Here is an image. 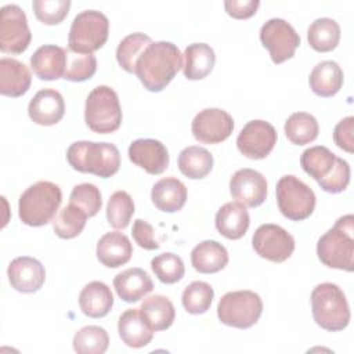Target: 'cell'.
I'll use <instances>...</instances> for the list:
<instances>
[{
	"instance_id": "cell-31",
	"label": "cell",
	"mask_w": 354,
	"mask_h": 354,
	"mask_svg": "<svg viewBox=\"0 0 354 354\" xmlns=\"http://www.w3.org/2000/svg\"><path fill=\"white\" fill-rule=\"evenodd\" d=\"M337 158L326 147L315 145L307 148L300 156V165L303 170L313 177L318 184L326 180L333 171Z\"/></svg>"
},
{
	"instance_id": "cell-3",
	"label": "cell",
	"mask_w": 354,
	"mask_h": 354,
	"mask_svg": "<svg viewBox=\"0 0 354 354\" xmlns=\"http://www.w3.org/2000/svg\"><path fill=\"white\" fill-rule=\"evenodd\" d=\"M66 160L72 169L80 173H91L101 178H109L119 170L120 152L111 142L76 141L69 145Z\"/></svg>"
},
{
	"instance_id": "cell-22",
	"label": "cell",
	"mask_w": 354,
	"mask_h": 354,
	"mask_svg": "<svg viewBox=\"0 0 354 354\" xmlns=\"http://www.w3.org/2000/svg\"><path fill=\"white\" fill-rule=\"evenodd\" d=\"M113 288L118 296L126 303H136L153 289L151 277L138 267L127 268L113 278Z\"/></svg>"
},
{
	"instance_id": "cell-19",
	"label": "cell",
	"mask_w": 354,
	"mask_h": 354,
	"mask_svg": "<svg viewBox=\"0 0 354 354\" xmlns=\"http://www.w3.org/2000/svg\"><path fill=\"white\" fill-rule=\"evenodd\" d=\"M66 65V51L54 44L39 47L30 57V66L41 80H57L64 77Z\"/></svg>"
},
{
	"instance_id": "cell-39",
	"label": "cell",
	"mask_w": 354,
	"mask_h": 354,
	"mask_svg": "<svg viewBox=\"0 0 354 354\" xmlns=\"http://www.w3.org/2000/svg\"><path fill=\"white\" fill-rule=\"evenodd\" d=\"M134 214L133 198L126 191H116L106 205V220L116 230H124Z\"/></svg>"
},
{
	"instance_id": "cell-4",
	"label": "cell",
	"mask_w": 354,
	"mask_h": 354,
	"mask_svg": "<svg viewBox=\"0 0 354 354\" xmlns=\"http://www.w3.org/2000/svg\"><path fill=\"white\" fill-rule=\"evenodd\" d=\"M62 201L61 188L51 181H37L28 187L18 202V214L24 224L41 227L48 224Z\"/></svg>"
},
{
	"instance_id": "cell-30",
	"label": "cell",
	"mask_w": 354,
	"mask_h": 354,
	"mask_svg": "<svg viewBox=\"0 0 354 354\" xmlns=\"http://www.w3.org/2000/svg\"><path fill=\"white\" fill-rule=\"evenodd\" d=\"M140 313L153 332L170 328L176 318V310L173 303L162 295H153L147 297L141 303Z\"/></svg>"
},
{
	"instance_id": "cell-17",
	"label": "cell",
	"mask_w": 354,
	"mask_h": 354,
	"mask_svg": "<svg viewBox=\"0 0 354 354\" xmlns=\"http://www.w3.org/2000/svg\"><path fill=\"white\" fill-rule=\"evenodd\" d=\"M11 286L22 293L37 292L46 281L44 266L35 257L21 256L14 259L7 268Z\"/></svg>"
},
{
	"instance_id": "cell-29",
	"label": "cell",
	"mask_w": 354,
	"mask_h": 354,
	"mask_svg": "<svg viewBox=\"0 0 354 354\" xmlns=\"http://www.w3.org/2000/svg\"><path fill=\"white\" fill-rule=\"evenodd\" d=\"M184 76L188 80L206 77L216 64L214 50L206 43H192L184 51Z\"/></svg>"
},
{
	"instance_id": "cell-28",
	"label": "cell",
	"mask_w": 354,
	"mask_h": 354,
	"mask_svg": "<svg viewBox=\"0 0 354 354\" xmlns=\"http://www.w3.org/2000/svg\"><path fill=\"white\" fill-rule=\"evenodd\" d=\"M343 71L335 61H322L317 64L308 77L311 90L319 97H332L343 86Z\"/></svg>"
},
{
	"instance_id": "cell-15",
	"label": "cell",
	"mask_w": 354,
	"mask_h": 354,
	"mask_svg": "<svg viewBox=\"0 0 354 354\" xmlns=\"http://www.w3.org/2000/svg\"><path fill=\"white\" fill-rule=\"evenodd\" d=\"M232 198L248 207L260 206L267 198V180L253 169H241L230 180Z\"/></svg>"
},
{
	"instance_id": "cell-27",
	"label": "cell",
	"mask_w": 354,
	"mask_h": 354,
	"mask_svg": "<svg viewBox=\"0 0 354 354\" xmlns=\"http://www.w3.org/2000/svg\"><path fill=\"white\" fill-rule=\"evenodd\" d=\"M192 267L202 274H214L228 264V252L217 241H203L191 252Z\"/></svg>"
},
{
	"instance_id": "cell-32",
	"label": "cell",
	"mask_w": 354,
	"mask_h": 354,
	"mask_svg": "<svg viewBox=\"0 0 354 354\" xmlns=\"http://www.w3.org/2000/svg\"><path fill=\"white\" fill-rule=\"evenodd\" d=\"M177 163L180 171L185 177L199 180L210 173L213 167V156L206 148L191 145L180 152Z\"/></svg>"
},
{
	"instance_id": "cell-35",
	"label": "cell",
	"mask_w": 354,
	"mask_h": 354,
	"mask_svg": "<svg viewBox=\"0 0 354 354\" xmlns=\"http://www.w3.org/2000/svg\"><path fill=\"white\" fill-rule=\"evenodd\" d=\"M151 43V37L141 32L130 33L123 37L116 48V59L120 68L129 73H136L137 61Z\"/></svg>"
},
{
	"instance_id": "cell-12",
	"label": "cell",
	"mask_w": 354,
	"mask_h": 354,
	"mask_svg": "<svg viewBox=\"0 0 354 354\" xmlns=\"http://www.w3.org/2000/svg\"><path fill=\"white\" fill-rule=\"evenodd\" d=\"M254 252L272 263H282L288 260L295 250L293 236L277 224L260 225L252 238Z\"/></svg>"
},
{
	"instance_id": "cell-45",
	"label": "cell",
	"mask_w": 354,
	"mask_h": 354,
	"mask_svg": "<svg viewBox=\"0 0 354 354\" xmlns=\"http://www.w3.org/2000/svg\"><path fill=\"white\" fill-rule=\"evenodd\" d=\"M131 234H133V238H134L136 243L142 249L155 250L160 246L158 239L155 238L153 227L145 220H141V218L134 220Z\"/></svg>"
},
{
	"instance_id": "cell-23",
	"label": "cell",
	"mask_w": 354,
	"mask_h": 354,
	"mask_svg": "<svg viewBox=\"0 0 354 354\" xmlns=\"http://www.w3.org/2000/svg\"><path fill=\"white\" fill-rule=\"evenodd\" d=\"M216 228L227 239H241L250 224L246 207L239 202L224 203L216 213Z\"/></svg>"
},
{
	"instance_id": "cell-42",
	"label": "cell",
	"mask_w": 354,
	"mask_h": 354,
	"mask_svg": "<svg viewBox=\"0 0 354 354\" xmlns=\"http://www.w3.org/2000/svg\"><path fill=\"white\" fill-rule=\"evenodd\" d=\"M69 203L79 206L87 214V217H93L101 210V206H102L101 192L91 183L77 184L73 187L71 192Z\"/></svg>"
},
{
	"instance_id": "cell-25",
	"label": "cell",
	"mask_w": 354,
	"mask_h": 354,
	"mask_svg": "<svg viewBox=\"0 0 354 354\" xmlns=\"http://www.w3.org/2000/svg\"><path fill=\"white\" fill-rule=\"evenodd\" d=\"M151 199L165 213L178 212L187 202V187L176 177H163L153 184Z\"/></svg>"
},
{
	"instance_id": "cell-13",
	"label": "cell",
	"mask_w": 354,
	"mask_h": 354,
	"mask_svg": "<svg viewBox=\"0 0 354 354\" xmlns=\"http://www.w3.org/2000/svg\"><path fill=\"white\" fill-rule=\"evenodd\" d=\"M277 130L266 120L248 122L236 137L239 152L249 159H264L277 144Z\"/></svg>"
},
{
	"instance_id": "cell-40",
	"label": "cell",
	"mask_w": 354,
	"mask_h": 354,
	"mask_svg": "<svg viewBox=\"0 0 354 354\" xmlns=\"http://www.w3.org/2000/svg\"><path fill=\"white\" fill-rule=\"evenodd\" d=\"M66 51V65L64 79L71 82H84L97 71V58L94 54H80L72 50Z\"/></svg>"
},
{
	"instance_id": "cell-7",
	"label": "cell",
	"mask_w": 354,
	"mask_h": 354,
	"mask_svg": "<svg viewBox=\"0 0 354 354\" xmlns=\"http://www.w3.org/2000/svg\"><path fill=\"white\" fill-rule=\"evenodd\" d=\"M109 35V21L97 10L79 12L71 25L68 44L69 50L80 54H93L100 50Z\"/></svg>"
},
{
	"instance_id": "cell-21",
	"label": "cell",
	"mask_w": 354,
	"mask_h": 354,
	"mask_svg": "<svg viewBox=\"0 0 354 354\" xmlns=\"http://www.w3.org/2000/svg\"><path fill=\"white\" fill-rule=\"evenodd\" d=\"M29 68L15 58L0 59V93L7 97H21L30 87Z\"/></svg>"
},
{
	"instance_id": "cell-6",
	"label": "cell",
	"mask_w": 354,
	"mask_h": 354,
	"mask_svg": "<svg viewBox=\"0 0 354 354\" xmlns=\"http://www.w3.org/2000/svg\"><path fill=\"white\" fill-rule=\"evenodd\" d=\"M84 122L98 134L113 133L122 123L119 97L109 86H97L90 91L84 106Z\"/></svg>"
},
{
	"instance_id": "cell-33",
	"label": "cell",
	"mask_w": 354,
	"mask_h": 354,
	"mask_svg": "<svg viewBox=\"0 0 354 354\" xmlns=\"http://www.w3.org/2000/svg\"><path fill=\"white\" fill-rule=\"evenodd\" d=\"M307 40L311 48L318 53H328L336 48L340 40L339 24L328 17L317 18L307 30Z\"/></svg>"
},
{
	"instance_id": "cell-44",
	"label": "cell",
	"mask_w": 354,
	"mask_h": 354,
	"mask_svg": "<svg viewBox=\"0 0 354 354\" xmlns=\"http://www.w3.org/2000/svg\"><path fill=\"white\" fill-rule=\"evenodd\" d=\"M348 183H350V166H348L347 160L337 158L333 171L330 173V176L326 180L319 183V187L325 192L339 194L347 188Z\"/></svg>"
},
{
	"instance_id": "cell-38",
	"label": "cell",
	"mask_w": 354,
	"mask_h": 354,
	"mask_svg": "<svg viewBox=\"0 0 354 354\" xmlns=\"http://www.w3.org/2000/svg\"><path fill=\"white\" fill-rule=\"evenodd\" d=\"M213 296L214 290L207 282L194 281L183 290L181 303L187 313L192 315H199L210 308Z\"/></svg>"
},
{
	"instance_id": "cell-14",
	"label": "cell",
	"mask_w": 354,
	"mask_h": 354,
	"mask_svg": "<svg viewBox=\"0 0 354 354\" xmlns=\"http://www.w3.org/2000/svg\"><path fill=\"white\" fill-rule=\"evenodd\" d=\"M192 136L203 144H218L225 141L232 130V116L220 108H206L196 113L191 124Z\"/></svg>"
},
{
	"instance_id": "cell-46",
	"label": "cell",
	"mask_w": 354,
	"mask_h": 354,
	"mask_svg": "<svg viewBox=\"0 0 354 354\" xmlns=\"http://www.w3.org/2000/svg\"><path fill=\"white\" fill-rule=\"evenodd\" d=\"M353 134H354V118L353 116H347L344 119H342L336 126H335V130H333V141L335 144L348 152V153H353L354 152V138H353Z\"/></svg>"
},
{
	"instance_id": "cell-8",
	"label": "cell",
	"mask_w": 354,
	"mask_h": 354,
	"mask_svg": "<svg viewBox=\"0 0 354 354\" xmlns=\"http://www.w3.org/2000/svg\"><path fill=\"white\" fill-rule=\"evenodd\" d=\"M263 313L260 296L252 290L225 293L217 304V317L221 324L238 329L253 326Z\"/></svg>"
},
{
	"instance_id": "cell-10",
	"label": "cell",
	"mask_w": 354,
	"mask_h": 354,
	"mask_svg": "<svg viewBox=\"0 0 354 354\" xmlns=\"http://www.w3.org/2000/svg\"><path fill=\"white\" fill-rule=\"evenodd\" d=\"M32 33L25 11L17 4L0 8V50L7 54H21L30 44Z\"/></svg>"
},
{
	"instance_id": "cell-11",
	"label": "cell",
	"mask_w": 354,
	"mask_h": 354,
	"mask_svg": "<svg viewBox=\"0 0 354 354\" xmlns=\"http://www.w3.org/2000/svg\"><path fill=\"white\" fill-rule=\"evenodd\" d=\"M260 40L274 64L290 59L300 44V36L295 28L282 18L268 19L260 29Z\"/></svg>"
},
{
	"instance_id": "cell-16",
	"label": "cell",
	"mask_w": 354,
	"mask_h": 354,
	"mask_svg": "<svg viewBox=\"0 0 354 354\" xmlns=\"http://www.w3.org/2000/svg\"><path fill=\"white\" fill-rule=\"evenodd\" d=\"M129 159L149 174H162L169 166L167 148L153 138H138L129 147Z\"/></svg>"
},
{
	"instance_id": "cell-18",
	"label": "cell",
	"mask_w": 354,
	"mask_h": 354,
	"mask_svg": "<svg viewBox=\"0 0 354 354\" xmlns=\"http://www.w3.org/2000/svg\"><path fill=\"white\" fill-rule=\"evenodd\" d=\"M29 118L41 126L57 124L65 113V101L61 93L53 88L37 91L28 105Z\"/></svg>"
},
{
	"instance_id": "cell-43",
	"label": "cell",
	"mask_w": 354,
	"mask_h": 354,
	"mask_svg": "<svg viewBox=\"0 0 354 354\" xmlns=\"http://www.w3.org/2000/svg\"><path fill=\"white\" fill-rule=\"evenodd\" d=\"M36 18L46 25H57L64 21L71 8L69 0H33Z\"/></svg>"
},
{
	"instance_id": "cell-41",
	"label": "cell",
	"mask_w": 354,
	"mask_h": 354,
	"mask_svg": "<svg viewBox=\"0 0 354 354\" xmlns=\"http://www.w3.org/2000/svg\"><path fill=\"white\" fill-rule=\"evenodd\" d=\"M151 268L158 279L163 283H176L184 277L185 272L181 257L170 252L155 256L151 260Z\"/></svg>"
},
{
	"instance_id": "cell-47",
	"label": "cell",
	"mask_w": 354,
	"mask_h": 354,
	"mask_svg": "<svg viewBox=\"0 0 354 354\" xmlns=\"http://www.w3.org/2000/svg\"><path fill=\"white\" fill-rule=\"evenodd\" d=\"M260 6L259 0H225L224 8L228 15L236 19H246L256 14Z\"/></svg>"
},
{
	"instance_id": "cell-24",
	"label": "cell",
	"mask_w": 354,
	"mask_h": 354,
	"mask_svg": "<svg viewBox=\"0 0 354 354\" xmlns=\"http://www.w3.org/2000/svg\"><path fill=\"white\" fill-rule=\"evenodd\" d=\"M118 332L122 342L133 348L145 347L153 337V330L142 318L140 308H129L119 317Z\"/></svg>"
},
{
	"instance_id": "cell-5",
	"label": "cell",
	"mask_w": 354,
	"mask_h": 354,
	"mask_svg": "<svg viewBox=\"0 0 354 354\" xmlns=\"http://www.w3.org/2000/svg\"><path fill=\"white\" fill-rule=\"evenodd\" d=\"M311 310L315 324L329 332L343 330L350 322V307L346 295L332 282L319 283L313 289Z\"/></svg>"
},
{
	"instance_id": "cell-20",
	"label": "cell",
	"mask_w": 354,
	"mask_h": 354,
	"mask_svg": "<svg viewBox=\"0 0 354 354\" xmlns=\"http://www.w3.org/2000/svg\"><path fill=\"white\" fill-rule=\"evenodd\" d=\"M133 254V246L127 235L112 231L104 234L97 243V259L105 267L118 268L126 264Z\"/></svg>"
},
{
	"instance_id": "cell-26",
	"label": "cell",
	"mask_w": 354,
	"mask_h": 354,
	"mask_svg": "<svg viewBox=\"0 0 354 354\" xmlns=\"http://www.w3.org/2000/svg\"><path fill=\"white\" fill-rule=\"evenodd\" d=\"M79 306L83 314L90 318L105 317L113 306L111 288L101 281L88 282L79 295Z\"/></svg>"
},
{
	"instance_id": "cell-37",
	"label": "cell",
	"mask_w": 354,
	"mask_h": 354,
	"mask_svg": "<svg viewBox=\"0 0 354 354\" xmlns=\"http://www.w3.org/2000/svg\"><path fill=\"white\" fill-rule=\"evenodd\" d=\"M72 344L79 354H104L109 346V336L104 328L88 325L75 333Z\"/></svg>"
},
{
	"instance_id": "cell-36",
	"label": "cell",
	"mask_w": 354,
	"mask_h": 354,
	"mask_svg": "<svg viewBox=\"0 0 354 354\" xmlns=\"http://www.w3.org/2000/svg\"><path fill=\"white\" fill-rule=\"evenodd\" d=\"M86 220L87 214L79 206L69 203L58 210L53 221V228L57 236L62 239H72L83 231Z\"/></svg>"
},
{
	"instance_id": "cell-34",
	"label": "cell",
	"mask_w": 354,
	"mask_h": 354,
	"mask_svg": "<svg viewBox=\"0 0 354 354\" xmlns=\"http://www.w3.org/2000/svg\"><path fill=\"white\" fill-rule=\"evenodd\" d=\"M317 119L307 112H295L285 122V134L295 145H306L318 137Z\"/></svg>"
},
{
	"instance_id": "cell-1",
	"label": "cell",
	"mask_w": 354,
	"mask_h": 354,
	"mask_svg": "<svg viewBox=\"0 0 354 354\" xmlns=\"http://www.w3.org/2000/svg\"><path fill=\"white\" fill-rule=\"evenodd\" d=\"M183 66V54L176 44L163 40L152 41L138 58L136 75L147 90L159 93Z\"/></svg>"
},
{
	"instance_id": "cell-2",
	"label": "cell",
	"mask_w": 354,
	"mask_h": 354,
	"mask_svg": "<svg viewBox=\"0 0 354 354\" xmlns=\"http://www.w3.org/2000/svg\"><path fill=\"white\" fill-rule=\"evenodd\" d=\"M319 261L330 268L354 270V217L342 216L317 242Z\"/></svg>"
},
{
	"instance_id": "cell-9",
	"label": "cell",
	"mask_w": 354,
	"mask_h": 354,
	"mask_svg": "<svg viewBox=\"0 0 354 354\" xmlns=\"http://www.w3.org/2000/svg\"><path fill=\"white\" fill-rule=\"evenodd\" d=\"M275 192L278 209L286 218L301 221L313 214L315 194L296 176L286 174L281 177L277 183Z\"/></svg>"
}]
</instances>
